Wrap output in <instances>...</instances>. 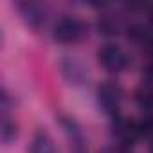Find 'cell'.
Listing matches in <instances>:
<instances>
[{
	"mask_svg": "<svg viewBox=\"0 0 153 153\" xmlns=\"http://www.w3.org/2000/svg\"><path fill=\"white\" fill-rule=\"evenodd\" d=\"M135 101L137 105L146 110V112H153V81L146 79L135 92Z\"/></svg>",
	"mask_w": 153,
	"mask_h": 153,
	"instance_id": "9c48e42d",
	"label": "cell"
},
{
	"mask_svg": "<svg viewBox=\"0 0 153 153\" xmlns=\"http://www.w3.org/2000/svg\"><path fill=\"white\" fill-rule=\"evenodd\" d=\"M61 70H63V76L68 79V83L72 85H83L87 79H88V74H87V68L79 63V61H76L72 58L65 59L61 63Z\"/></svg>",
	"mask_w": 153,
	"mask_h": 153,
	"instance_id": "52a82bcc",
	"label": "cell"
},
{
	"mask_svg": "<svg viewBox=\"0 0 153 153\" xmlns=\"http://www.w3.org/2000/svg\"><path fill=\"white\" fill-rule=\"evenodd\" d=\"M88 33L87 24L78 18V16H63L56 22L54 25V38L59 43H78L79 40H83Z\"/></svg>",
	"mask_w": 153,
	"mask_h": 153,
	"instance_id": "6da1fadb",
	"label": "cell"
},
{
	"mask_svg": "<svg viewBox=\"0 0 153 153\" xmlns=\"http://www.w3.org/2000/svg\"><path fill=\"white\" fill-rule=\"evenodd\" d=\"M29 153H58V151L51 135L43 130H38L29 144Z\"/></svg>",
	"mask_w": 153,
	"mask_h": 153,
	"instance_id": "ba28073f",
	"label": "cell"
},
{
	"mask_svg": "<svg viewBox=\"0 0 153 153\" xmlns=\"http://www.w3.org/2000/svg\"><path fill=\"white\" fill-rule=\"evenodd\" d=\"M112 133H114V137L117 139L119 146H124V148H128V146L133 144L137 139H140L137 121L126 119V117H123L121 114L115 115V117H112Z\"/></svg>",
	"mask_w": 153,
	"mask_h": 153,
	"instance_id": "277c9868",
	"label": "cell"
},
{
	"mask_svg": "<svg viewBox=\"0 0 153 153\" xmlns=\"http://www.w3.org/2000/svg\"><path fill=\"white\" fill-rule=\"evenodd\" d=\"M99 153H130V151H128V148H124V146L114 144V146H106V148H103Z\"/></svg>",
	"mask_w": 153,
	"mask_h": 153,
	"instance_id": "4fadbf2b",
	"label": "cell"
},
{
	"mask_svg": "<svg viewBox=\"0 0 153 153\" xmlns=\"http://www.w3.org/2000/svg\"><path fill=\"white\" fill-rule=\"evenodd\" d=\"M0 135H2L4 144H9L16 137V123L13 119H9L7 114H4V117H2V130H0Z\"/></svg>",
	"mask_w": 153,
	"mask_h": 153,
	"instance_id": "8fae6325",
	"label": "cell"
},
{
	"mask_svg": "<svg viewBox=\"0 0 153 153\" xmlns=\"http://www.w3.org/2000/svg\"><path fill=\"white\" fill-rule=\"evenodd\" d=\"M97 56H99V63L103 65V68L112 74H119V72L126 70L130 65V54L126 52L124 47H121L117 43L105 45Z\"/></svg>",
	"mask_w": 153,
	"mask_h": 153,
	"instance_id": "3957f363",
	"label": "cell"
},
{
	"mask_svg": "<svg viewBox=\"0 0 153 153\" xmlns=\"http://www.w3.org/2000/svg\"><path fill=\"white\" fill-rule=\"evenodd\" d=\"M96 97H97L99 108H101L106 115H110V117L119 115V110H121L124 94H123V88H121L117 83H114V81H105V83H101L99 88H97Z\"/></svg>",
	"mask_w": 153,
	"mask_h": 153,
	"instance_id": "7a4b0ae2",
	"label": "cell"
},
{
	"mask_svg": "<svg viewBox=\"0 0 153 153\" xmlns=\"http://www.w3.org/2000/svg\"><path fill=\"white\" fill-rule=\"evenodd\" d=\"M137 124H139L140 137H144L148 140H153V115H144L142 119L137 121Z\"/></svg>",
	"mask_w": 153,
	"mask_h": 153,
	"instance_id": "7c38bea8",
	"label": "cell"
},
{
	"mask_svg": "<svg viewBox=\"0 0 153 153\" xmlns=\"http://www.w3.org/2000/svg\"><path fill=\"white\" fill-rule=\"evenodd\" d=\"M61 124L65 128V133L68 137L70 144V153H88L87 139L81 131V126L76 123L72 117H61Z\"/></svg>",
	"mask_w": 153,
	"mask_h": 153,
	"instance_id": "8992f818",
	"label": "cell"
},
{
	"mask_svg": "<svg viewBox=\"0 0 153 153\" xmlns=\"http://www.w3.org/2000/svg\"><path fill=\"white\" fill-rule=\"evenodd\" d=\"M97 25H99V31L105 34H115L121 29V22L114 15H101V18L97 20Z\"/></svg>",
	"mask_w": 153,
	"mask_h": 153,
	"instance_id": "30bf717a",
	"label": "cell"
},
{
	"mask_svg": "<svg viewBox=\"0 0 153 153\" xmlns=\"http://www.w3.org/2000/svg\"><path fill=\"white\" fill-rule=\"evenodd\" d=\"M151 153H153V140H151Z\"/></svg>",
	"mask_w": 153,
	"mask_h": 153,
	"instance_id": "5bb4252c",
	"label": "cell"
},
{
	"mask_svg": "<svg viewBox=\"0 0 153 153\" xmlns=\"http://www.w3.org/2000/svg\"><path fill=\"white\" fill-rule=\"evenodd\" d=\"M18 11H20V16L24 18V22L29 27H33L34 31L42 29L47 24V9L38 2H20Z\"/></svg>",
	"mask_w": 153,
	"mask_h": 153,
	"instance_id": "5b68a950",
	"label": "cell"
}]
</instances>
